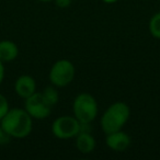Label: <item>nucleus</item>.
Returning a JSON list of instances; mask_svg holds the SVG:
<instances>
[{
    "label": "nucleus",
    "mask_w": 160,
    "mask_h": 160,
    "mask_svg": "<svg viewBox=\"0 0 160 160\" xmlns=\"http://www.w3.org/2000/svg\"><path fill=\"white\" fill-rule=\"evenodd\" d=\"M0 125L12 138H25L33 128V118L25 109L13 108L0 121Z\"/></svg>",
    "instance_id": "f257e3e1"
},
{
    "label": "nucleus",
    "mask_w": 160,
    "mask_h": 160,
    "mask_svg": "<svg viewBox=\"0 0 160 160\" xmlns=\"http://www.w3.org/2000/svg\"><path fill=\"white\" fill-rule=\"evenodd\" d=\"M131 115L129 107L124 102H115L111 104L101 118V127L105 134L120 131L126 124Z\"/></svg>",
    "instance_id": "f03ea898"
},
{
    "label": "nucleus",
    "mask_w": 160,
    "mask_h": 160,
    "mask_svg": "<svg viewBox=\"0 0 160 160\" xmlns=\"http://www.w3.org/2000/svg\"><path fill=\"white\" fill-rule=\"evenodd\" d=\"M73 116L80 123H91L98 115V102L90 93L78 94L72 104Z\"/></svg>",
    "instance_id": "7ed1b4c3"
},
{
    "label": "nucleus",
    "mask_w": 160,
    "mask_h": 160,
    "mask_svg": "<svg viewBox=\"0 0 160 160\" xmlns=\"http://www.w3.org/2000/svg\"><path fill=\"white\" fill-rule=\"evenodd\" d=\"M75 66L68 59H59L52 66L48 73L49 81L55 87H66L75 78Z\"/></svg>",
    "instance_id": "20e7f679"
},
{
    "label": "nucleus",
    "mask_w": 160,
    "mask_h": 160,
    "mask_svg": "<svg viewBox=\"0 0 160 160\" xmlns=\"http://www.w3.org/2000/svg\"><path fill=\"white\" fill-rule=\"evenodd\" d=\"M80 132V122L70 115H62L57 118L52 124V133L59 139L75 138Z\"/></svg>",
    "instance_id": "39448f33"
},
{
    "label": "nucleus",
    "mask_w": 160,
    "mask_h": 160,
    "mask_svg": "<svg viewBox=\"0 0 160 160\" xmlns=\"http://www.w3.org/2000/svg\"><path fill=\"white\" fill-rule=\"evenodd\" d=\"M24 109L32 116V118L44 120V118H47L51 115L53 107L47 102V100L44 98L42 92L36 91L31 97L25 99Z\"/></svg>",
    "instance_id": "423d86ee"
},
{
    "label": "nucleus",
    "mask_w": 160,
    "mask_h": 160,
    "mask_svg": "<svg viewBox=\"0 0 160 160\" xmlns=\"http://www.w3.org/2000/svg\"><path fill=\"white\" fill-rule=\"evenodd\" d=\"M131 137L122 129L107 134L105 144L114 151H124L131 146Z\"/></svg>",
    "instance_id": "0eeeda50"
},
{
    "label": "nucleus",
    "mask_w": 160,
    "mask_h": 160,
    "mask_svg": "<svg viewBox=\"0 0 160 160\" xmlns=\"http://www.w3.org/2000/svg\"><path fill=\"white\" fill-rule=\"evenodd\" d=\"M14 91L20 98L28 99L36 92V82L33 77L29 75H22L16 80Z\"/></svg>",
    "instance_id": "6e6552de"
},
{
    "label": "nucleus",
    "mask_w": 160,
    "mask_h": 160,
    "mask_svg": "<svg viewBox=\"0 0 160 160\" xmlns=\"http://www.w3.org/2000/svg\"><path fill=\"white\" fill-rule=\"evenodd\" d=\"M76 147L81 153H90L96 148V139L91 132H79L76 136Z\"/></svg>",
    "instance_id": "1a4fd4ad"
},
{
    "label": "nucleus",
    "mask_w": 160,
    "mask_h": 160,
    "mask_svg": "<svg viewBox=\"0 0 160 160\" xmlns=\"http://www.w3.org/2000/svg\"><path fill=\"white\" fill-rule=\"evenodd\" d=\"M19 55V48L12 41H1L0 42V60L2 62H12Z\"/></svg>",
    "instance_id": "9d476101"
},
{
    "label": "nucleus",
    "mask_w": 160,
    "mask_h": 160,
    "mask_svg": "<svg viewBox=\"0 0 160 160\" xmlns=\"http://www.w3.org/2000/svg\"><path fill=\"white\" fill-rule=\"evenodd\" d=\"M42 94L44 96V98L47 100V102L54 107V105L57 104L58 100H59V94L58 91L55 89V86H51V87H46L42 91Z\"/></svg>",
    "instance_id": "9b49d317"
},
{
    "label": "nucleus",
    "mask_w": 160,
    "mask_h": 160,
    "mask_svg": "<svg viewBox=\"0 0 160 160\" xmlns=\"http://www.w3.org/2000/svg\"><path fill=\"white\" fill-rule=\"evenodd\" d=\"M149 32L155 38L160 40V12L155 13L149 21Z\"/></svg>",
    "instance_id": "f8f14e48"
},
{
    "label": "nucleus",
    "mask_w": 160,
    "mask_h": 160,
    "mask_svg": "<svg viewBox=\"0 0 160 160\" xmlns=\"http://www.w3.org/2000/svg\"><path fill=\"white\" fill-rule=\"evenodd\" d=\"M10 110L9 102H8L7 98L3 94L0 93V121L5 118V115L8 113V111Z\"/></svg>",
    "instance_id": "ddd939ff"
},
{
    "label": "nucleus",
    "mask_w": 160,
    "mask_h": 160,
    "mask_svg": "<svg viewBox=\"0 0 160 160\" xmlns=\"http://www.w3.org/2000/svg\"><path fill=\"white\" fill-rule=\"evenodd\" d=\"M11 138H12L11 136H10L9 134L1 127V125H0V147L9 144Z\"/></svg>",
    "instance_id": "4468645a"
},
{
    "label": "nucleus",
    "mask_w": 160,
    "mask_h": 160,
    "mask_svg": "<svg viewBox=\"0 0 160 160\" xmlns=\"http://www.w3.org/2000/svg\"><path fill=\"white\" fill-rule=\"evenodd\" d=\"M54 1H55V5L59 8H67L71 3V0H54Z\"/></svg>",
    "instance_id": "2eb2a0df"
},
{
    "label": "nucleus",
    "mask_w": 160,
    "mask_h": 160,
    "mask_svg": "<svg viewBox=\"0 0 160 160\" xmlns=\"http://www.w3.org/2000/svg\"><path fill=\"white\" fill-rule=\"evenodd\" d=\"M3 78H5V66H3V62L0 60V85L3 81Z\"/></svg>",
    "instance_id": "dca6fc26"
},
{
    "label": "nucleus",
    "mask_w": 160,
    "mask_h": 160,
    "mask_svg": "<svg viewBox=\"0 0 160 160\" xmlns=\"http://www.w3.org/2000/svg\"><path fill=\"white\" fill-rule=\"evenodd\" d=\"M103 2H105V3H109V5H111V3H115V2H118V0H102Z\"/></svg>",
    "instance_id": "f3484780"
},
{
    "label": "nucleus",
    "mask_w": 160,
    "mask_h": 160,
    "mask_svg": "<svg viewBox=\"0 0 160 160\" xmlns=\"http://www.w3.org/2000/svg\"><path fill=\"white\" fill-rule=\"evenodd\" d=\"M41 2H49V1H53V0H38Z\"/></svg>",
    "instance_id": "a211bd4d"
}]
</instances>
